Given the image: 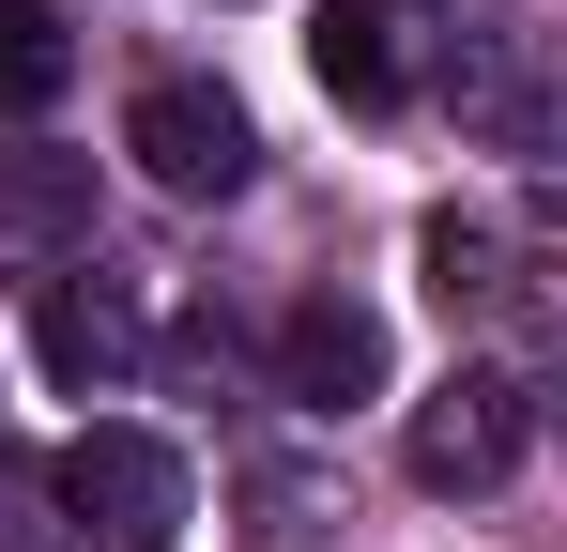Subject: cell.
<instances>
[{
    "label": "cell",
    "instance_id": "1",
    "mask_svg": "<svg viewBox=\"0 0 567 552\" xmlns=\"http://www.w3.org/2000/svg\"><path fill=\"white\" fill-rule=\"evenodd\" d=\"M62 507H78L107 552H169V538L199 522V476H185V446H169V430H123V415H93V430L62 446Z\"/></svg>",
    "mask_w": 567,
    "mask_h": 552
},
{
    "label": "cell",
    "instance_id": "2",
    "mask_svg": "<svg viewBox=\"0 0 567 552\" xmlns=\"http://www.w3.org/2000/svg\"><path fill=\"white\" fill-rule=\"evenodd\" d=\"M123 154L169 184V200H230V184L261 170V123H246L215 78H154L138 108H123Z\"/></svg>",
    "mask_w": 567,
    "mask_h": 552
},
{
    "label": "cell",
    "instance_id": "3",
    "mask_svg": "<svg viewBox=\"0 0 567 552\" xmlns=\"http://www.w3.org/2000/svg\"><path fill=\"white\" fill-rule=\"evenodd\" d=\"M522 476V384L506 368H445L414 399V491H506Z\"/></svg>",
    "mask_w": 567,
    "mask_h": 552
},
{
    "label": "cell",
    "instance_id": "4",
    "mask_svg": "<svg viewBox=\"0 0 567 552\" xmlns=\"http://www.w3.org/2000/svg\"><path fill=\"white\" fill-rule=\"evenodd\" d=\"M277 384L307 399V415H353V399H383V384H399L383 307H369V292H307V307L277 323Z\"/></svg>",
    "mask_w": 567,
    "mask_h": 552
},
{
    "label": "cell",
    "instance_id": "5",
    "mask_svg": "<svg viewBox=\"0 0 567 552\" xmlns=\"http://www.w3.org/2000/svg\"><path fill=\"white\" fill-rule=\"evenodd\" d=\"M31 368H47L62 399H107V384L138 368V307H123L107 276H62V292L31 307Z\"/></svg>",
    "mask_w": 567,
    "mask_h": 552
},
{
    "label": "cell",
    "instance_id": "6",
    "mask_svg": "<svg viewBox=\"0 0 567 552\" xmlns=\"http://www.w3.org/2000/svg\"><path fill=\"white\" fill-rule=\"evenodd\" d=\"M307 78L338 92V108H399V16L383 0H322L307 16Z\"/></svg>",
    "mask_w": 567,
    "mask_h": 552
},
{
    "label": "cell",
    "instance_id": "7",
    "mask_svg": "<svg viewBox=\"0 0 567 552\" xmlns=\"http://www.w3.org/2000/svg\"><path fill=\"white\" fill-rule=\"evenodd\" d=\"M62 78H78L62 16H47V0H0V108L31 123V108H62Z\"/></svg>",
    "mask_w": 567,
    "mask_h": 552
},
{
    "label": "cell",
    "instance_id": "8",
    "mask_svg": "<svg viewBox=\"0 0 567 552\" xmlns=\"http://www.w3.org/2000/svg\"><path fill=\"white\" fill-rule=\"evenodd\" d=\"M414 262H430L445 307H475V292H491V231H475V215H430V231H414Z\"/></svg>",
    "mask_w": 567,
    "mask_h": 552
},
{
    "label": "cell",
    "instance_id": "9",
    "mask_svg": "<svg viewBox=\"0 0 567 552\" xmlns=\"http://www.w3.org/2000/svg\"><path fill=\"white\" fill-rule=\"evenodd\" d=\"M78 215V170H0V231H62Z\"/></svg>",
    "mask_w": 567,
    "mask_h": 552
}]
</instances>
